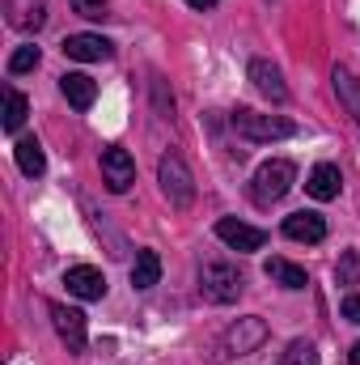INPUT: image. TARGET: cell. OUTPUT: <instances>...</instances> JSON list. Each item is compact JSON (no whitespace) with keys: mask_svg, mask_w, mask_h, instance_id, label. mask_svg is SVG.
Returning <instances> with one entry per match:
<instances>
[{"mask_svg":"<svg viewBox=\"0 0 360 365\" xmlns=\"http://www.w3.org/2000/svg\"><path fill=\"white\" fill-rule=\"evenodd\" d=\"M216 238L221 242H229L233 251H263L268 247V234L259 230V225H246V221H238V217H221L216 221Z\"/></svg>","mask_w":360,"mask_h":365,"instance_id":"8992f818","label":"cell"},{"mask_svg":"<svg viewBox=\"0 0 360 365\" xmlns=\"http://www.w3.org/2000/svg\"><path fill=\"white\" fill-rule=\"evenodd\" d=\"M284 238H292V242H322L327 238V221L318 212H292V217H284Z\"/></svg>","mask_w":360,"mask_h":365,"instance_id":"7c38bea8","label":"cell"},{"mask_svg":"<svg viewBox=\"0 0 360 365\" xmlns=\"http://www.w3.org/2000/svg\"><path fill=\"white\" fill-rule=\"evenodd\" d=\"M51 323H55L60 340L68 344V353H85L90 336H85V314H81V310H73V306L55 302V306H51Z\"/></svg>","mask_w":360,"mask_h":365,"instance_id":"52a82bcc","label":"cell"},{"mask_svg":"<svg viewBox=\"0 0 360 365\" xmlns=\"http://www.w3.org/2000/svg\"><path fill=\"white\" fill-rule=\"evenodd\" d=\"M191 9H212V4H221V0H186Z\"/></svg>","mask_w":360,"mask_h":365,"instance_id":"484cf974","label":"cell"},{"mask_svg":"<svg viewBox=\"0 0 360 365\" xmlns=\"http://www.w3.org/2000/svg\"><path fill=\"white\" fill-rule=\"evenodd\" d=\"M275 365H318V349H314L309 340H292V344L280 353Z\"/></svg>","mask_w":360,"mask_h":365,"instance_id":"44dd1931","label":"cell"},{"mask_svg":"<svg viewBox=\"0 0 360 365\" xmlns=\"http://www.w3.org/2000/svg\"><path fill=\"white\" fill-rule=\"evenodd\" d=\"M331 81H335V93H339V102H344V110L352 115L360 123V77L352 68H344V64H335V73H331Z\"/></svg>","mask_w":360,"mask_h":365,"instance_id":"2e32d148","label":"cell"},{"mask_svg":"<svg viewBox=\"0 0 360 365\" xmlns=\"http://www.w3.org/2000/svg\"><path fill=\"white\" fill-rule=\"evenodd\" d=\"M38 68V47H17L9 56V73H34Z\"/></svg>","mask_w":360,"mask_h":365,"instance_id":"603a6c76","label":"cell"},{"mask_svg":"<svg viewBox=\"0 0 360 365\" xmlns=\"http://www.w3.org/2000/svg\"><path fill=\"white\" fill-rule=\"evenodd\" d=\"M242 272L233 268V264H221V259H212V264H203L199 268V293L208 297V302H216V306H229V302H238L242 297Z\"/></svg>","mask_w":360,"mask_h":365,"instance_id":"277c9868","label":"cell"},{"mask_svg":"<svg viewBox=\"0 0 360 365\" xmlns=\"http://www.w3.org/2000/svg\"><path fill=\"white\" fill-rule=\"evenodd\" d=\"M60 93H64L77 110H90L93 98H97V86H93V77H85V73H64V77H60Z\"/></svg>","mask_w":360,"mask_h":365,"instance_id":"9a60e30c","label":"cell"},{"mask_svg":"<svg viewBox=\"0 0 360 365\" xmlns=\"http://www.w3.org/2000/svg\"><path fill=\"white\" fill-rule=\"evenodd\" d=\"M157 182H162V195L170 200V208L186 212L195 204V179H191V170H186V162L179 153H166L157 162Z\"/></svg>","mask_w":360,"mask_h":365,"instance_id":"3957f363","label":"cell"},{"mask_svg":"<svg viewBox=\"0 0 360 365\" xmlns=\"http://www.w3.org/2000/svg\"><path fill=\"white\" fill-rule=\"evenodd\" d=\"M13 153H17V166H21V175H30V179H38V175L47 170V158H43V145H38L34 136H21Z\"/></svg>","mask_w":360,"mask_h":365,"instance_id":"e0dca14e","label":"cell"},{"mask_svg":"<svg viewBox=\"0 0 360 365\" xmlns=\"http://www.w3.org/2000/svg\"><path fill=\"white\" fill-rule=\"evenodd\" d=\"M64 284H68V293L81 297V302H102V297H106V276L97 272V268H90V264L68 268V272H64Z\"/></svg>","mask_w":360,"mask_h":365,"instance_id":"30bf717a","label":"cell"},{"mask_svg":"<svg viewBox=\"0 0 360 365\" xmlns=\"http://www.w3.org/2000/svg\"><path fill=\"white\" fill-rule=\"evenodd\" d=\"M64 56L68 60H81V64H97V60H110L115 56V43L102 38V34H68L64 38Z\"/></svg>","mask_w":360,"mask_h":365,"instance_id":"9c48e42d","label":"cell"},{"mask_svg":"<svg viewBox=\"0 0 360 365\" xmlns=\"http://www.w3.org/2000/svg\"><path fill=\"white\" fill-rule=\"evenodd\" d=\"M162 280V255L157 251H140L136 264H132V284L136 289H153Z\"/></svg>","mask_w":360,"mask_h":365,"instance_id":"ac0fdd59","label":"cell"},{"mask_svg":"<svg viewBox=\"0 0 360 365\" xmlns=\"http://www.w3.org/2000/svg\"><path fill=\"white\" fill-rule=\"evenodd\" d=\"M229 123H233L238 136H246V140H255V145H271V140H288V136H297V123H292V119L259 115V110H246V106H238V110L229 115Z\"/></svg>","mask_w":360,"mask_h":365,"instance_id":"6da1fadb","label":"cell"},{"mask_svg":"<svg viewBox=\"0 0 360 365\" xmlns=\"http://www.w3.org/2000/svg\"><path fill=\"white\" fill-rule=\"evenodd\" d=\"M297 182V166L292 162H284V158H271L263 162L259 170H255V182H250V200L259 204V208H271L275 200H284L288 195V187Z\"/></svg>","mask_w":360,"mask_h":365,"instance_id":"7a4b0ae2","label":"cell"},{"mask_svg":"<svg viewBox=\"0 0 360 365\" xmlns=\"http://www.w3.org/2000/svg\"><path fill=\"white\" fill-rule=\"evenodd\" d=\"M335 280H339V284H360V251H344V255H339Z\"/></svg>","mask_w":360,"mask_h":365,"instance_id":"7402d4cb","label":"cell"},{"mask_svg":"<svg viewBox=\"0 0 360 365\" xmlns=\"http://www.w3.org/2000/svg\"><path fill=\"white\" fill-rule=\"evenodd\" d=\"M102 182H106L115 195H123V191L136 182V162H132L127 149H119V145L102 149Z\"/></svg>","mask_w":360,"mask_h":365,"instance_id":"5b68a950","label":"cell"},{"mask_svg":"<svg viewBox=\"0 0 360 365\" xmlns=\"http://www.w3.org/2000/svg\"><path fill=\"white\" fill-rule=\"evenodd\" d=\"M250 81H255V90L271 98V102H284L288 98V86H284V77H280V68L271 64V60H250Z\"/></svg>","mask_w":360,"mask_h":365,"instance_id":"5bb4252c","label":"cell"},{"mask_svg":"<svg viewBox=\"0 0 360 365\" xmlns=\"http://www.w3.org/2000/svg\"><path fill=\"white\" fill-rule=\"evenodd\" d=\"M344 319H348V323H356V327H360V293H352V297H344Z\"/></svg>","mask_w":360,"mask_h":365,"instance_id":"d4e9b609","label":"cell"},{"mask_svg":"<svg viewBox=\"0 0 360 365\" xmlns=\"http://www.w3.org/2000/svg\"><path fill=\"white\" fill-rule=\"evenodd\" d=\"M26 115H30V102H26L17 90H9L4 93V132H21Z\"/></svg>","mask_w":360,"mask_h":365,"instance_id":"ffe728a7","label":"cell"},{"mask_svg":"<svg viewBox=\"0 0 360 365\" xmlns=\"http://www.w3.org/2000/svg\"><path fill=\"white\" fill-rule=\"evenodd\" d=\"M263 340H268V323H263L259 314H250V319H238V323L225 331V349H229V353H238V357L255 353Z\"/></svg>","mask_w":360,"mask_h":365,"instance_id":"ba28073f","label":"cell"},{"mask_svg":"<svg viewBox=\"0 0 360 365\" xmlns=\"http://www.w3.org/2000/svg\"><path fill=\"white\" fill-rule=\"evenodd\" d=\"M102 4H106V0H73V9H77L81 17H102Z\"/></svg>","mask_w":360,"mask_h":365,"instance_id":"cb8c5ba5","label":"cell"},{"mask_svg":"<svg viewBox=\"0 0 360 365\" xmlns=\"http://www.w3.org/2000/svg\"><path fill=\"white\" fill-rule=\"evenodd\" d=\"M348 361H352V365H360V340L352 344V357H348Z\"/></svg>","mask_w":360,"mask_h":365,"instance_id":"4316f807","label":"cell"},{"mask_svg":"<svg viewBox=\"0 0 360 365\" xmlns=\"http://www.w3.org/2000/svg\"><path fill=\"white\" fill-rule=\"evenodd\" d=\"M4 13H9V26L30 34L47 21V0H4Z\"/></svg>","mask_w":360,"mask_h":365,"instance_id":"8fae6325","label":"cell"},{"mask_svg":"<svg viewBox=\"0 0 360 365\" xmlns=\"http://www.w3.org/2000/svg\"><path fill=\"white\" fill-rule=\"evenodd\" d=\"M263 272H268L275 284H284V289H305V284H309L305 268H297V264H288V259H268Z\"/></svg>","mask_w":360,"mask_h":365,"instance_id":"d6986e66","label":"cell"},{"mask_svg":"<svg viewBox=\"0 0 360 365\" xmlns=\"http://www.w3.org/2000/svg\"><path fill=\"white\" fill-rule=\"evenodd\" d=\"M305 191H309L314 200H335V195L344 191V175H339V166L318 162V166L309 170V179H305Z\"/></svg>","mask_w":360,"mask_h":365,"instance_id":"4fadbf2b","label":"cell"}]
</instances>
